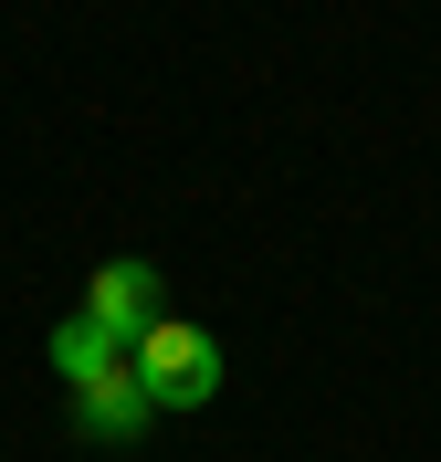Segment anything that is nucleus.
Segmentation results:
<instances>
[{
    "instance_id": "obj_1",
    "label": "nucleus",
    "mask_w": 441,
    "mask_h": 462,
    "mask_svg": "<svg viewBox=\"0 0 441 462\" xmlns=\"http://www.w3.org/2000/svg\"><path fill=\"white\" fill-rule=\"evenodd\" d=\"M126 357H137V378H147V400H158V410H200V400H221V346H210L189 316H158L137 346H126Z\"/></svg>"
},
{
    "instance_id": "obj_2",
    "label": "nucleus",
    "mask_w": 441,
    "mask_h": 462,
    "mask_svg": "<svg viewBox=\"0 0 441 462\" xmlns=\"http://www.w3.org/2000/svg\"><path fill=\"white\" fill-rule=\"evenodd\" d=\"M85 316L106 326L116 346H137L147 326H158V263L116 253V263H95V284H85Z\"/></svg>"
},
{
    "instance_id": "obj_3",
    "label": "nucleus",
    "mask_w": 441,
    "mask_h": 462,
    "mask_svg": "<svg viewBox=\"0 0 441 462\" xmlns=\"http://www.w3.org/2000/svg\"><path fill=\"white\" fill-rule=\"evenodd\" d=\"M74 400H85V431H95V441H137L147 420H158V400H147L137 357H116V368H106V378H85Z\"/></svg>"
},
{
    "instance_id": "obj_4",
    "label": "nucleus",
    "mask_w": 441,
    "mask_h": 462,
    "mask_svg": "<svg viewBox=\"0 0 441 462\" xmlns=\"http://www.w3.org/2000/svg\"><path fill=\"white\" fill-rule=\"evenodd\" d=\"M116 357H126V346L106 337V326H95L85 305H74V316L53 326V378H74V389H85V378H106V368H116Z\"/></svg>"
}]
</instances>
